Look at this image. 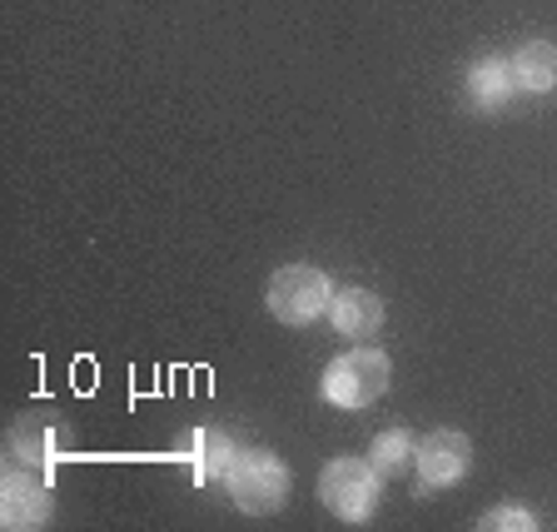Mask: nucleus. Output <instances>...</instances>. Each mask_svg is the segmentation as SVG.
Returning a JSON list of instances; mask_svg holds the SVG:
<instances>
[{
  "label": "nucleus",
  "mask_w": 557,
  "mask_h": 532,
  "mask_svg": "<svg viewBox=\"0 0 557 532\" xmlns=\"http://www.w3.org/2000/svg\"><path fill=\"white\" fill-rule=\"evenodd\" d=\"M319 498L344 522H363L379 503V468L363 463V458H334L319 478Z\"/></svg>",
  "instance_id": "obj_3"
},
{
  "label": "nucleus",
  "mask_w": 557,
  "mask_h": 532,
  "mask_svg": "<svg viewBox=\"0 0 557 532\" xmlns=\"http://www.w3.org/2000/svg\"><path fill=\"white\" fill-rule=\"evenodd\" d=\"M533 512H522V508H498V512H487L483 528H533Z\"/></svg>",
  "instance_id": "obj_13"
},
{
  "label": "nucleus",
  "mask_w": 557,
  "mask_h": 532,
  "mask_svg": "<svg viewBox=\"0 0 557 532\" xmlns=\"http://www.w3.org/2000/svg\"><path fill=\"white\" fill-rule=\"evenodd\" d=\"M512 90H518V81H512V65H503V60H478L468 70V95L483 110H503L512 100Z\"/></svg>",
  "instance_id": "obj_9"
},
{
  "label": "nucleus",
  "mask_w": 557,
  "mask_h": 532,
  "mask_svg": "<svg viewBox=\"0 0 557 532\" xmlns=\"http://www.w3.org/2000/svg\"><path fill=\"white\" fill-rule=\"evenodd\" d=\"M50 487L35 478H5V528H46Z\"/></svg>",
  "instance_id": "obj_7"
},
{
  "label": "nucleus",
  "mask_w": 557,
  "mask_h": 532,
  "mask_svg": "<svg viewBox=\"0 0 557 532\" xmlns=\"http://www.w3.org/2000/svg\"><path fill=\"white\" fill-rule=\"evenodd\" d=\"M468 463H473V448H468V438L458 429H438L418 448V473H423L429 487H453L468 473Z\"/></svg>",
  "instance_id": "obj_5"
},
{
  "label": "nucleus",
  "mask_w": 557,
  "mask_h": 532,
  "mask_svg": "<svg viewBox=\"0 0 557 532\" xmlns=\"http://www.w3.org/2000/svg\"><path fill=\"white\" fill-rule=\"evenodd\" d=\"M324 304H329V279L319 269L289 264L269 279V313L284 319V324H309V319L324 313Z\"/></svg>",
  "instance_id": "obj_4"
},
{
  "label": "nucleus",
  "mask_w": 557,
  "mask_h": 532,
  "mask_svg": "<svg viewBox=\"0 0 557 532\" xmlns=\"http://www.w3.org/2000/svg\"><path fill=\"white\" fill-rule=\"evenodd\" d=\"M408 458H413V443H408L404 429H388L373 438V468H379V473H398Z\"/></svg>",
  "instance_id": "obj_12"
},
{
  "label": "nucleus",
  "mask_w": 557,
  "mask_h": 532,
  "mask_svg": "<svg viewBox=\"0 0 557 532\" xmlns=\"http://www.w3.org/2000/svg\"><path fill=\"white\" fill-rule=\"evenodd\" d=\"M388 388V359L379 348H359V354H344L334 359V369L324 373V398L338 408H369L383 398Z\"/></svg>",
  "instance_id": "obj_2"
},
{
  "label": "nucleus",
  "mask_w": 557,
  "mask_h": 532,
  "mask_svg": "<svg viewBox=\"0 0 557 532\" xmlns=\"http://www.w3.org/2000/svg\"><path fill=\"white\" fill-rule=\"evenodd\" d=\"M224 483H230V498L239 503L244 512H255V518L278 512L284 508V498H289V468L278 463L274 453H264V448L234 458L230 473H224Z\"/></svg>",
  "instance_id": "obj_1"
},
{
  "label": "nucleus",
  "mask_w": 557,
  "mask_h": 532,
  "mask_svg": "<svg viewBox=\"0 0 557 532\" xmlns=\"http://www.w3.org/2000/svg\"><path fill=\"white\" fill-rule=\"evenodd\" d=\"M329 309H334V329L344 338H369L383 329V299L369 289L338 294V299H329Z\"/></svg>",
  "instance_id": "obj_6"
},
{
  "label": "nucleus",
  "mask_w": 557,
  "mask_h": 532,
  "mask_svg": "<svg viewBox=\"0 0 557 532\" xmlns=\"http://www.w3.org/2000/svg\"><path fill=\"white\" fill-rule=\"evenodd\" d=\"M512 81H518L528 95H547L557 85V46L528 40V46L518 50V60H512Z\"/></svg>",
  "instance_id": "obj_8"
},
{
  "label": "nucleus",
  "mask_w": 557,
  "mask_h": 532,
  "mask_svg": "<svg viewBox=\"0 0 557 532\" xmlns=\"http://www.w3.org/2000/svg\"><path fill=\"white\" fill-rule=\"evenodd\" d=\"M55 448H60V438H55V423H50L46 413H30L15 423V453H21V458L50 468L55 463Z\"/></svg>",
  "instance_id": "obj_10"
},
{
  "label": "nucleus",
  "mask_w": 557,
  "mask_h": 532,
  "mask_svg": "<svg viewBox=\"0 0 557 532\" xmlns=\"http://www.w3.org/2000/svg\"><path fill=\"white\" fill-rule=\"evenodd\" d=\"M189 458H195V473L199 478H224L234 463V453H230V438L214 429L195 433V443H189Z\"/></svg>",
  "instance_id": "obj_11"
}]
</instances>
